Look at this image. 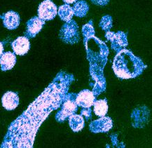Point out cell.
Instances as JSON below:
<instances>
[{
    "label": "cell",
    "instance_id": "4",
    "mask_svg": "<svg viewBox=\"0 0 152 148\" xmlns=\"http://www.w3.org/2000/svg\"><path fill=\"white\" fill-rule=\"evenodd\" d=\"M60 38L66 44H74L79 41V26L76 21L70 20L62 25L59 34Z\"/></svg>",
    "mask_w": 152,
    "mask_h": 148
},
{
    "label": "cell",
    "instance_id": "22",
    "mask_svg": "<svg viewBox=\"0 0 152 148\" xmlns=\"http://www.w3.org/2000/svg\"><path fill=\"white\" fill-rule=\"evenodd\" d=\"M77 0H63V1L66 4H73L77 1Z\"/></svg>",
    "mask_w": 152,
    "mask_h": 148
},
{
    "label": "cell",
    "instance_id": "13",
    "mask_svg": "<svg viewBox=\"0 0 152 148\" xmlns=\"http://www.w3.org/2000/svg\"><path fill=\"white\" fill-rule=\"evenodd\" d=\"M3 22L4 26L9 30H14L20 24V17L16 12L9 11L5 13L3 17Z\"/></svg>",
    "mask_w": 152,
    "mask_h": 148
},
{
    "label": "cell",
    "instance_id": "21",
    "mask_svg": "<svg viewBox=\"0 0 152 148\" xmlns=\"http://www.w3.org/2000/svg\"><path fill=\"white\" fill-rule=\"evenodd\" d=\"M91 1L96 5L104 6L109 3L110 0H91Z\"/></svg>",
    "mask_w": 152,
    "mask_h": 148
},
{
    "label": "cell",
    "instance_id": "17",
    "mask_svg": "<svg viewBox=\"0 0 152 148\" xmlns=\"http://www.w3.org/2000/svg\"><path fill=\"white\" fill-rule=\"evenodd\" d=\"M94 112L97 116H104L106 115L108 111V105H107V101L106 99L104 100H95L94 104Z\"/></svg>",
    "mask_w": 152,
    "mask_h": 148
},
{
    "label": "cell",
    "instance_id": "18",
    "mask_svg": "<svg viewBox=\"0 0 152 148\" xmlns=\"http://www.w3.org/2000/svg\"><path fill=\"white\" fill-rule=\"evenodd\" d=\"M82 33L84 38H88L95 35V30L93 28V21H90L87 24L83 25L82 28Z\"/></svg>",
    "mask_w": 152,
    "mask_h": 148
},
{
    "label": "cell",
    "instance_id": "23",
    "mask_svg": "<svg viewBox=\"0 0 152 148\" xmlns=\"http://www.w3.org/2000/svg\"><path fill=\"white\" fill-rule=\"evenodd\" d=\"M3 51H4V46H3V44H2V43L0 42V57H1V56L2 55Z\"/></svg>",
    "mask_w": 152,
    "mask_h": 148
},
{
    "label": "cell",
    "instance_id": "20",
    "mask_svg": "<svg viewBox=\"0 0 152 148\" xmlns=\"http://www.w3.org/2000/svg\"><path fill=\"white\" fill-rule=\"evenodd\" d=\"M91 112H92V110H91V108H83V110L81 111V114L82 116H85L86 119L87 120H88L91 117Z\"/></svg>",
    "mask_w": 152,
    "mask_h": 148
},
{
    "label": "cell",
    "instance_id": "19",
    "mask_svg": "<svg viewBox=\"0 0 152 148\" xmlns=\"http://www.w3.org/2000/svg\"><path fill=\"white\" fill-rule=\"evenodd\" d=\"M100 27L102 30L108 31L112 27V18L110 15H104L101 19L100 22Z\"/></svg>",
    "mask_w": 152,
    "mask_h": 148
},
{
    "label": "cell",
    "instance_id": "9",
    "mask_svg": "<svg viewBox=\"0 0 152 148\" xmlns=\"http://www.w3.org/2000/svg\"><path fill=\"white\" fill-rule=\"evenodd\" d=\"M12 48L14 53L19 56H24L28 52L30 48V43L26 37H19L12 44Z\"/></svg>",
    "mask_w": 152,
    "mask_h": 148
},
{
    "label": "cell",
    "instance_id": "15",
    "mask_svg": "<svg viewBox=\"0 0 152 148\" xmlns=\"http://www.w3.org/2000/svg\"><path fill=\"white\" fill-rule=\"evenodd\" d=\"M72 10L74 12V15L77 17H84L87 13L88 12L89 6L85 1H79L75 4L72 7Z\"/></svg>",
    "mask_w": 152,
    "mask_h": 148
},
{
    "label": "cell",
    "instance_id": "5",
    "mask_svg": "<svg viewBox=\"0 0 152 148\" xmlns=\"http://www.w3.org/2000/svg\"><path fill=\"white\" fill-rule=\"evenodd\" d=\"M105 37L107 40L110 41L112 48L116 51V52L119 51L122 48L128 46L127 35L121 31H118V32L114 33L108 30L105 34Z\"/></svg>",
    "mask_w": 152,
    "mask_h": 148
},
{
    "label": "cell",
    "instance_id": "2",
    "mask_svg": "<svg viewBox=\"0 0 152 148\" xmlns=\"http://www.w3.org/2000/svg\"><path fill=\"white\" fill-rule=\"evenodd\" d=\"M147 67L142 60L129 50L122 48L117 52L113 62L112 68L116 77L122 79L135 78Z\"/></svg>",
    "mask_w": 152,
    "mask_h": 148
},
{
    "label": "cell",
    "instance_id": "1",
    "mask_svg": "<svg viewBox=\"0 0 152 148\" xmlns=\"http://www.w3.org/2000/svg\"><path fill=\"white\" fill-rule=\"evenodd\" d=\"M73 75L60 72L42 94L9 126L1 147L32 148L39 128L50 113L61 106Z\"/></svg>",
    "mask_w": 152,
    "mask_h": 148
},
{
    "label": "cell",
    "instance_id": "8",
    "mask_svg": "<svg viewBox=\"0 0 152 148\" xmlns=\"http://www.w3.org/2000/svg\"><path fill=\"white\" fill-rule=\"evenodd\" d=\"M75 100L78 106L83 108H91L94 104L95 96L92 91L85 89L77 94Z\"/></svg>",
    "mask_w": 152,
    "mask_h": 148
},
{
    "label": "cell",
    "instance_id": "16",
    "mask_svg": "<svg viewBox=\"0 0 152 148\" xmlns=\"http://www.w3.org/2000/svg\"><path fill=\"white\" fill-rule=\"evenodd\" d=\"M58 13L61 20L65 22L72 20L74 15L72 7H70V5L68 4L60 6L58 9Z\"/></svg>",
    "mask_w": 152,
    "mask_h": 148
},
{
    "label": "cell",
    "instance_id": "12",
    "mask_svg": "<svg viewBox=\"0 0 152 148\" xmlns=\"http://www.w3.org/2000/svg\"><path fill=\"white\" fill-rule=\"evenodd\" d=\"M16 63V57L12 52L8 51L2 53L0 57V65L2 71H7L14 67Z\"/></svg>",
    "mask_w": 152,
    "mask_h": 148
},
{
    "label": "cell",
    "instance_id": "7",
    "mask_svg": "<svg viewBox=\"0 0 152 148\" xmlns=\"http://www.w3.org/2000/svg\"><path fill=\"white\" fill-rule=\"evenodd\" d=\"M113 126L112 120L108 116H101L99 119L93 121L90 124L89 127L91 132L95 133H104L109 131Z\"/></svg>",
    "mask_w": 152,
    "mask_h": 148
},
{
    "label": "cell",
    "instance_id": "6",
    "mask_svg": "<svg viewBox=\"0 0 152 148\" xmlns=\"http://www.w3.org/2000/svg\"><path fill=\"white\" fill-rule=\"evenodd\" d=\"M58 9L55 4L50 0H44L38 8V15L44 21H50L55 18Z\"/></svg>",
    "mask_w": 152,
    "mask_h": 148
},
{
    "label": "cell",
    "instance_id": "3",
    "mask_svg": "<svg viewBox=\"0 0 152 148\" xmlns=\"http://www.w3.org/2000/svg\"><path fill=\"white\" fill-rule=\"evenodd\" d=\"M75 93H67L62 101L61 110L57 113L56 119L58 122H62L65 121L72 114H75L77 111L78 106L76 103Z\"/></svg>",
    "mask_w": 152,
    "mask_h": 148
},
{
    "label": "cell",
    "instance_id": "11",
    "mask_svg": "<svg viewBox=\"0 0 152 148\" xmlns=\"http://www.w3.org/2000/svg\"><path fill=\"white\" fill-rule=\"evenodd\" d=\"M2 106L6 110H13L18 106L19 98L18 95L12 91H9L4 93L1 98Z\"/></svg>",
    "mask_w": 152,
    "mask_h": 148
},
{
    "label": "cell",
    "instance_id": "10",
    "mask_svg": "<svg viewBox=\"0 0 152 148\" xmlns=\"http://www.w3.org/2000/svg\"><path fill=\"white\" fill-rule=\"evenodd\" d=\"M45 24V21L39 17H34L27 23V34L30 37H34L42 30Z\"/></svg>",
    "mask_w": 152,
    "mask_h": 148
},
{
    "label": "cell",
    "instance_id": "14",
    "mask_svg": "<svg viewBox=\"0 0 152 148\" xmlns=\"http://www.w3.org/2000/svg\"><path fill=\"white\" fill-rule=\"evenodd\" d=\"M69 124L74 132H78L84 127V119L82 115L73 114L69 116Z\"/></svg>",
    "mask_w": 152,
    "mask_h": 148
}]
</instances>
